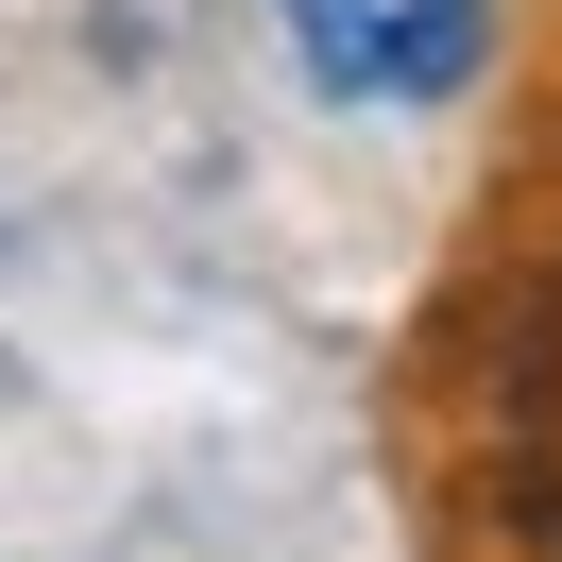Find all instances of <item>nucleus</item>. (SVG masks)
<instances>
[{
    "label": "nucleus",
    "mask_w": 562,
    "mask_h": 562,
    "mask_svg": "<svg viewBox=\"0 0 562 562\" xmlns=\"http://www.w3.org/2000/svg\"><path fill=\"white\" fill-rule=\"evenodd\" d=\"M443 528L460 562H562V137L494 205V239L443 273Z\"/></svg>",
    "instance_id": "nucleus-1"
},
{
    "label": "nucleus",
    "mask_w": 562,
    "mask_h": 562,
    "mask_svg": "<svg viewBox=\"0 0 562 562\" xmlns=\"http://www.w3.org/2000/svg\"><path fill=\"white\" fill-rule=\"evenodd\" d=\"M324 103H460L494 69V0H273Z\"/></svg>",
    "instance_id": "nucleus-2"
}]
</instances>
